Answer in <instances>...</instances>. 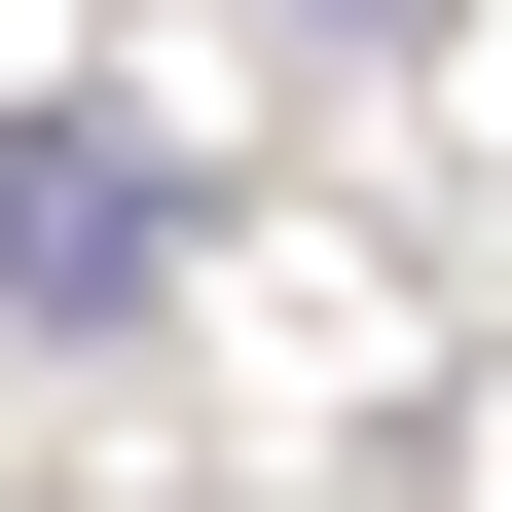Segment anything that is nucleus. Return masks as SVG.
<instances>
[{"instance_id":"f257e3e1","label":"nucleus","mask_w":512,"mask_h":512,"mask_svg":"<svg viewBox=\"0 0 512 512\" xmlns=\"http://www.w3.org/2000/svg\"><path fill=\"white\" fill-rule=\"evenodd\" d=\"M183 293V110H0V330H147Z\"/></svg>"},{"instance_id":"f03ea898","label":"nucleus","mask_w":512,"mask_h":512,"mask_svg":"<svg viewBox=\"0 0 512 512\" xmlns=\"http://www.w3.org/2000/svg\"><path fill=\"white\" fill-rule=\"evenodd\" d=\"M293 37H439V0H293Z\"/></svg>"}]
</instances>
